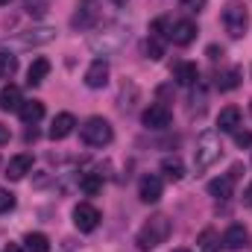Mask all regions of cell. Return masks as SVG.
Instances as JSON below:
<instances>
[{"instance_id":"83f0119b","label":"cell","mask_w":252,"mask_h":252,"mask_svg":"<svg viewBox=\"0 0 252 252\" xmlns=\"http://www.w3.org/2000/svg\"><path fill=\"white\" fill-rule=\"evenodd\" d=\"M144 50H147V56H150L153 62H158V59L164 56V44H161V38H158V35H150V38H147V47H144Z\"/></svg>"},{"instance_id":"d6a6232c","label":"cell","mask_w":252,"mask_h":252,"mask_svg":"<svg viewBox=\"0 0 252 252\" xmlns=\"http://www.w3.org/2000/svg\"><path fill=\"white\" fill-rule=\"evenodd\" d=\"M0 144H9V126L0 124Z\"/></svg>"},{"instance_id":"8992f818","label":"cell","mask_w":252,"mask_h":252,"mask_svg":"<svg viewBox=\"0 0 252 252\" xmlns=\"http://www.w3.org/2000/svg\"><path fill=\"white\" fill-rule=\"evenodd\" d=\"M223 27H226V32L232 38H244V32L250 27V15H247L244 3H229L223 9Z\"/></svg>"},{"instance_id":"4316f807","label":"cell","mask_w":252,"mask_h":252,"mask_svg":"<svg viewBox=\"0 0 252 252\" xmlns=\"http://www.w3.org/2000/svg\"><path fill=\"white\" fill-rule=\"evenodd\" d=\"M238 85H241V70H238V67L226 70V73L217 79V88H220V91H232V88H238Z\"/></svg>"},{"instance_id":"d590c367","label":"cell","mask_w":252,"mask_h":252,"mask_svg":"<svg viewBox=\"0 0 252 252\" xmlns=\"http://www.w3.org/2000/svg\"><path fill=\"white\" fill-rule=\"evenodd\" d=\"M6 3H9V0H0V6H6Z\"/></svg>"},{"instance_id":"f1b7e54d","label":"cell","mask_w":252,"mask_h":252,"mask_svg":"<svg viewBox=\"0 0 252 252\" xmlns=\"http://www.w3.org/2000/svg\"><path fill=\"white\" fill-rule=\"evenodd\" d=\"M15 208V193L6 188H0V214H6V211H12Z\"/></svg>"},{"instance_id":"7a4b0ae2","label":"cell","mask_w":252,"mask_h":252,"mask_svg":"<svg viewBox=\"0 0 252 252\" xmlns=\"http://www.w3.org/2000/svg\"><path fill=\"white\" fill-rule=\"evenodd\" d=\"M167 235H170V220H167L164 214H153V217L141 226V232H138L135 244H138V250L150 252V250H156L158 244H164V241H167Z\"/></svg>"},{"instance_id":"d4e9b609","label":"cell","mask_w":252,"mask_h":252,"mask_svg":"<svg viewBox=\"0 0 252 252\" xmlns=\"http://www.w3.org/2000/svg\"><path fill=\"white\" fill-rule=\"evenodd\" d=\"M24 244H27V252H50V241L41 232H30L24 238Z\"/></svg>"},{"instance_id":"74e56055","label":"cell","mask_w":252,"mask_h":252,"mask_svg":"<svg viewBox=\"0 0 252 252\" xmlns=\"http://www.w3.org/2000/svg\"><path fill=\"white\" fill-rule=\"evenodd\" d=\"M250 109H252V106H250Z\"/></svg>"},{"instance_id":"52a82bcc","label":"cell","mask_w":252,"mask_h":252,"mask_svg":"<svg viewBox=\"0 0 252 252\" xmlns=\"http://www.w3.org/2000/svg\"><path fill=\"white\" fill-rule=\"evenodd\" d=\"M100 3L97 0H79L76 3V12H73V18H70V27L73 30H91V27H97V21H100Z\"/></svg>"},{"instance_id":"277c9868","label":"cell","mask_w":252,"mask_h":252,"mask_svg":"<svg viewBox=\"0 0 252 252\" xmlns=\"http://www.w3.org/2000/svg\"><path fill=\"white\" fill-rule=\"evenodd\" d=\"M56 38V30L50 27H35V30H27V32H18V35H9L3 41V47L12 53V50H32V47H41V44H50Z\"/></svg>"},{"instance_id":"9a60e30c","label":"cell","mask_w":252,"mask_h":252,"mask_svg":"<svg viewBox=\"0 0 252 252\" xmlns=\"http://www.w3.org/2000/svg\"><path fill=\"white\" fill-rule=\"evenodd\" d=\"M30 170H32V156L30 153H21V156L9 158V164H6V176L9 179H24Z\"/></svg>"},{"instance_id":"d6986e66","label":"cell","mask_w":252,"mask_h":252,"mask_svg":"<svg viewBox=\"0 0 252 252\" xmlns=\"http://www.w3.org/2000/svg\"><path fill=\"white\" fill-rule=\"evenodd\" d=\"M238 126H241V109L229 106V109H223V112L217 115V129H220V132H235Z\"/></svg>"},{"instance_id":"cb8c5ba5","label":"cell","mask_w":252,"mask_h":252,"mask_svg":"<svg viewBox=\"0 0 252 252\" xmlns=\"http://www.w3.org/2000/svg\"><path fill=\"white\" fill-rule=\"evenodd\" d=\"M79 188H82V193H88V196L100 193L103 190V173H85L79 179Z\"/></svg>"},{"instance_id":"8fae6325","label":"cell","mask_w":252,"mask_h":252,"mask_svg":"<svg viewBox=\"0 0 252 252\" xmlns=\"http://www.w3.org/2000/svg\"><path fill=\"white\" fill-rule=\"evenodd\" d=\"M167 38L173 41V44H179V47H188L190 41L196 38V24L193 21H173L170 24V32H167Z\"/></svg>"},{"instance_id":"7c38bea8","label":"cell","mask_w":252,"mask_h":252,"mask_svg":"<svg viewBox=\"0 0 252 252\" xmlns=\"http://www.w3.org/2000/svg\"><path fill=\"white\" fill-rule=\"evenodd\" d=\"M106 82H109V64H106V59H94L85 70V85L88 88H103Z\"/></svg>"},{"instance_id":"5bb4252c","label":"cell","mask_w":252,"mask_h":252,"mask_svg":"<svg viewBox=\"0 0 252 252\" xmlns=\"http://www.w3.org/2000/svg\"><path fill=\"white\" fill-rule=\"evenodd\" d=\"M247 241H250V235H247V229L241 226V223H235V226H229L226 232H223V247L232 252L244 250L247 247Z\"/></svg>"},{"instance_id":"44dd1931","label":"cell","mask_w":252,"mask_h":252,"mask_svg":"<svg viewBox=\"0 0 252 252\" xmlns=\"http://www.w3.org/2000/svg\"><path fill=\"white\" fill-rule=\"evenodd\" d=\"M173 76H176L179 85H193L199 79V70H196V64H190V62H179L176 70H173Z\"/></svg>"},{"instance_id":"1f68e13d","label":"cell","mask_w":252,"mask_h":252,"mask_svg":"<svg viewBox=\"0 0 252 252\" xmlns=\"http://www.w3.org/2000/svg\"><path fill=\"white\" fill-rule=\"evenodd\" d=\"M208 56H211V59H220V56H223V47L211 44V47H208Z\"/></svg>"},{"instance_id":"484cf974","label":"cell","mask_w":252,"mask_h":252,"mask_svg":"<svg viewBox=\"0 0 252 252\" xmlns=\"http://www.w3.org/2000/svg\"><path fill=\"white\" fill-rule=\"evenodd\" d=\"M15 70H18V56H12V53L0 50V79H12V76H15Z\"/></svg>"},{"instance_id":"30bf717a","label":"cell","mask_w":252,"mask_h":252,"mask_svg":"<svg viewBox=\"0 0 252 252\" xmlns=\"http://www.w3.org/2000/svg\"><path fill=\"white\" fill-rule=\"evenodd\" d=\"M238 173H241V167L235 164L226 176L211 179V182H208V193H211L214 199H229V196H232V190H235V179H238Z\"/></svg>"},{"instance_id":"e575fe53","label":"cell","mask_w":252,"mask_h":252,"mask_svg":"<svg viewBox=\"0 0 252 252\" xmlns=\"http://www.w3.org/2000/svg\"><path fill=\"white\" fill-rule=\"evenodd\" d=\"M244 205H250V208H252V185L244 190Z\"/></svg>"},{"instance_id":"7402d4cb","label":"cell","mask_w":252,"mask_h":252,"mask_svg":"<svg viewBox=\"0 0 252 252\" xmlns=\"http://www.w3.org/2000/svg\"><path fill=\"white\" fill-rule=\"evenodd\" d=\"M47 73H50V62L47 59H35V62L30 64V70H27V82L30 85H41Z\"/></svg>"},{"instance_id":"4dcf8cb0","label":"cell","mask_w":252,"mask_h":252,"mask_svg":"<svg viewBox=\"0 0 252 252\" xmlns=\"http://www.w3.org/2000/svg\"><path fill=\"white\" fill-rule=\"evenodd\" d=\"M235 144L238 147H252V132L250 129H235Z\"/></svg>"},{"instance_id":"ffe728a7","label":"cell","mask_w":252,"mask_h":252,"mask_svg":"<svg viewBox=\"0 0 252 252\" xmlns=\"http://www.w3.org/2000/svg\"><path fill=\"white\" fill-rule=\"evenodd\" d=\"M161 173H164L170 182H179V179L185 176V164H182V158H179V156H167V158H161Z\"/></svg>"},{"instance_id":"ba28073f","label":"cell","mask_w":252,"mask_h":252,"mask_svg":"<svg viewBox=\"0 0 252 252\" xmlns=\"http://www.w3.org/2000/svg\"><path fill=\"white\" fill-rule=\"evenodd\" d=\"M73 223H76L79 232H94V229L100 226V211H97V205L79 202V205L73 208Z\"/></svg>"},{"instance_id":"ac0fdd59","label":"cell","mask_w":252,"mask_h":252,"mask_svg":"<svg viewBox=\"0 0 252 252\" xmlns=\"http://www.w3.org/2000/svg\"><path fill=\"white\" fill-rule=\"evenodd\" d=\"M18 112H21V121H24V124L32 126L44 118V103H41V100H24V106H21Z\"/></svg>"},{"instance_id":"2e32d148","label":"cell","mask_w":252,"mask_h":252,"mask_svg":"<svg viewBox=\"0 0 252 252\" xmlns=\"http://www.w3.org/2000/svg\"><path fill=\"white\" fill-rule=\"evenodd\" d=\"M73 126H76V118H73L70 112L56 115V118H53V126H50V138H53V141H62V138H67V135L73 132Z\"/></svg>"},{"instance_id":"4fadbf2b","label":"cell","mask_w":252,"mask_h":252,"mask_svg":"<svg viewBox=\"0 0 252 252\" xmlns=\"http://www.w3.org/2000/svg\"><path fill=\"white\" fill-rule=\"evenodd\" d=\"M138 196H141V202H158L161 199V179L158 176H144L141 182H138Z\"/></svg>"},{"instance_id":"8d00e7d4","label":"cell","mask_w":252,"mask_h":252,"mask_svg":"<svg viewBox=\"0 0 252 252\" xmlns=\"http://www.w3.org/2000/svg\"><path fill=\"white\" fill-rule=\"evenodd\" d=\"M173 252H188V250H173Z\"/></svg>"},{"instance_id":"6da1fadb","label":"cell","mask_w":252,"mask_h":252,"mask_svg":"<svg viewBox=\"0 0 252 252\" xmlns=\"http://www.w3.org/2000/svg\"><path fill=\"white\" fill-rule=\"evenodd\" d=\"M126 41H129V30L121 27V24H112V27L94 32L91 41H88V47H91L97 56H109V53H118Z\"/></svg>"},{"instance_id":"f546056e","label":"cell","mask_w":252,"mask_h":252,"mask_svg":"<svg viewBox=\"0 0 252 252\" xmlns=\"http://www.w3.org/2000/svg\"><path fill=\"white\" fill-rule=\"evenodd\" d=\"M179 6H182L185 12H190V15H193V12L199 15V12L205 9V0H179Z\"/></svg>"},{"instance_id":"603a6c76","label":"cell","mask_w":252,"mask_h":252,"mask_svg":"<svg viewBox=\"0 0 252 252\" xmlns=\"http://www.w3.org/2000/svg\"><path fill=\"white\" fill-rule=\"evenodd\" d=\"M217 244H220L217 232H214V229H202L199 238H196V252H214L217 250Z\"/></svg>"},{"instance_id":"5b68a950","label":"cell","mask_w":252,"mask_h":252,"mask_svg":"<svg viewBox=\"0 0 252 252\" xmlns=\"http://www.w3.org/2000/svg\"><path fill=\"white\" fill-rule=\"evenodd\" d=\"M79 135L88 147H109L115 138V129L106 118H88L85 124L79 126Z\"/></svg>"},{"instance_id":"3957f363","label":"cell","mask_w":252,"mask_h":252,"mask_svg":"<svg viewBox=\"0 0 252 252\" xmlns=\"http://www.w3.org/2000/svg\"><path fill=\"white\" fill-rule=\"evenodd\" d=\"M220 156H223V144H220L217 132H202L196 141V150H193V170L196 173L208 170L214 161H220Z\"/></svg>"},{"instance_id":"836d02e7","label":"cell","mask_w":252,"mask_h":252,"mask_svg":"<svg viewBox=\"0 0 252 252\" xmlns=\"http://www.w3.org/2000/svg\"><path fill=\"white\" fill-rule=\"evenodd\" d=\"M3 252H27V250H24L21 244H6V247H3Z\"/></svg>"},{"instance_id":"e0dca14e","label":"cell","mask_w":252,"mask_h":252,"mask_svg":"<svg viewBox=\"0 0 252 252\" xmlns=\"http://www.w3.org/2000/svg\"><path fill=\"white\" fill-rule=\"evenodd\" d=\"M24 106V97H21V88L18 85H6L0 91V109L3 112H18Z\"/></svg>"},{"instance_id":"9c48e42d","label":"cell","mask_w":252,"mask_h":252,"mask_svg":"<svg viewBox=\"0 0 252 252\" xmlns=\"http://www.w3.org/2000/svg\"><path fill=\"white\" fill-rule=\"evenodd\" d=\"M141 124L147 126V129H167L170 126V109L161 106V103H153L150 109H144Z\"/></svg>"}]
</instances>
